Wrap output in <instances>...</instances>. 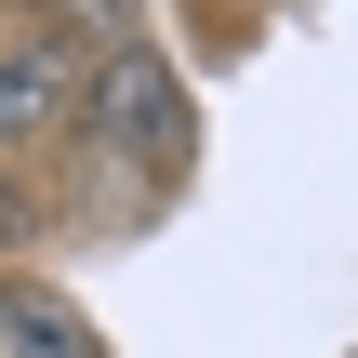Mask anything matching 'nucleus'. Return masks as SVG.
Returning a JSON list of instances; mask_svg holds the SVG:
<instances>
[{"instance_id":"obj_3","label":"nucleus","mask_w":358,"mask_h":358,"mask_svg":"<svg viewBox=\"0 0 358 358\" xmlns=\"http://www.w3.org/2000/svg\"><path fill=\"white\" fill-rule=\"evenodd\" d=\"M80 120V40H40V53H0V146H40Z\"/></svg>"},{"instance_id":"obj_1","label":"nucleus","mask_w":358,"mask_h":358,"mask_svg":"<svg viewBox=\"0 0 358 358\" xmlns=\"http://www.w3.org/2000/svg\"><path fill=\"white\" fill-rule=\"evenodd\" d=\"M66 133H93L146 199H159V186H186V159H199V133H186V80H173L146 40H120V53H93V66H80V120H66Z\"/></svg>"},{"instance_id":"obj_2","label":"nucleus","mask_w":358,"mask_h":358,"mask_svg":"<svg viewBox=\"0 0 358 358\" xmlns=\"http://www.w3.org/2000/svg\"><path fill=\"white\" fill-rule=\"evenodd\" d=\"M0 358H106V332H93V306H80V292H53V279H27V266H0Z\"/></svg>"},{"instance_id":"obj_4","label":"nucleus","mask_w":358,"mask_h":358,"mask_svg":"<svg viewBox=\"0 0 358 358\" xmlns=\"http://www.w3.org/2000/svg\"><path fill=\"white\" fill-rule=\"evenodd\" d=\"M27 226H40V186H0V252H13Z\"/></svg>"}]
</instances>
